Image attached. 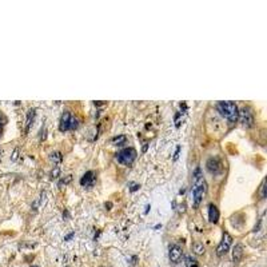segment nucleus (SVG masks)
I'll return each instance as SVG.
<instances>
[{
    "instance_id": "nucleus-1",
    "label": "nucleus",
    "mask_w": 267,
    "mask_h": 267,
    "mask_svg": "<svg viewBox=\"0 0 267 267\" xmlns=\"http://www.w3.org/2000/svg\"><path fill=\"white\" fill-rule=\"evenodd\" d=\"M206 190H207V184L203 178V172H202L200 167H196L194 174H192V199H194L195 207L199 206L202 199H203Z\"/></svg>"
},
{
    "instance_id": "nucleus-2",
    "label": "nucleus",
    "mask_w": 267,
    "mask_h": 267,
    "mask_svg": "<svg viewBox=\"0 0 267 267\" xmlns=\"http://www.w3.org/2000/svg\"><path fill=\"white\" fill-rule=\"evenodd\" d=\"M216 110L223 118H226L229 122L234 123L238 120L239 108L234 102H219L216 106Z\"/></svg>"
},
{
    "instance_id": "nucleus-3",
    "label": "nucleus",
    "mask_w": 267,
    "mask_h": 267,
    "mask_svg": "<svg viewBox=\"0 0 267 267\" xmlns=\"http://www.w3.org/2000/svg\"><path fill=\"white\" fill-rule=\"evenodd\" d=\"M138 156V152L135 148L132 147H128V148H123L122 151H119L116 154V160L120 163V164H126V166H130L135 162Z\"/></svg>"
},
{
    "instance_id": "nucleus-4",
    "label": "nucleus",
    "mask_w": 267,
    "mask_h": 267,
    "mask_svg": "<svg viewBox=\"0 0 267 267\" xmlns=\"http://www.w3.org/2000/svg\"><path fill=\"white\" fill-rule=\"evenodd\" d=\"M238 119L240 120V123L243 124L246 128H250L254 126V112L251 110L250 107H242L239 110V113H238Z\"/></svg>"
},
{
    "instance_id": "nucleus-5",
    "label": "nucleus",
    "mask_w": 267,
    "mask_h": 267,
    "mask_svg": "<svg viewBox=\"0 0 267 267\" xmlns=\"http://www.w3.org/2000/svg\"><path fill=\"white\" fill-rule=\"evenodd\" d=\"M206 167H207V171L212 175H219L223 172V166H222V162L218 156H212L210 158L206 163Z\"/></svg>"
},
{
    "instance_id": "nucleus-6",
    "label": "nucleus",
    "mask_w": 267,
    "mask_h": 267,
    "mask_svg": "<svg viewBox=\"0 0 267 267\" xmlns=\"http://www.w3.org/2000/svg\"><path fill=\"white\" fill-rule=\"evenodd\" d=\"M231 243H232L231 235L229 234V232H223V238H222L220 243H219V246H218V249H216V255H218V256L226 255V254L230 251Z\"/></svg>"
},
{
    "instance_id": "nucleus-7",
    "label": "nucleus",
    "mask_w": 267,
    "mask_h": 267,
    "mask_svg": "<svg viewBox=\"0 0 267 267\" xmlns=\"http://www.w3.org/2000/svg\"><path fill=\"white\" fill-rule=\"evenodd\" d=\"M169 256H170V260L172 263H179L183 258V250L179 244H172L170 247V253H169Z\"/></svg>"
},
{
    "instance_id": "nucleus-8",
    "label": "nucleus",
    "mask_w": 267,
    "mask_h": 267,
    "mask_svg": "<svg viewBox=\"0 0 267 267\" xmlns=\"http://www.w3.org/2000/svg\"><path fill=\"white\" fill-rule=\"evenodd\" d=\"M95 179H96L95 172L93 171H87L86 174L80 178V184L83 187H92L93 183H95Z\"/></svg>"
},
{
    "instance_id": "nucleus-9",
    "label": "nucleus",
    "mask_w": 267,
    "mask_h": 267,
    "mask_svg": "<svg viewBox=\"0 0 267 267\" xmlns=\"http://www.w3.org/2000/svg\"><path fill=\"white\" fill-rule=\"evenodd\" d=\"M71 113L70 112H64L62 118H60V123H59V130H60L62 132H66L70 130V122H71Z\"/></svg>"
},
{
    "instance_id": "nucleus-10",
    "label": "nucleus",
    "mask_w": 267,
    "mask_h": 267,
    "mask_svg": "<svg viewBox=\"0 0 267 267\" xmlns=\"http://www.w3.org/2000/svg\"><path fill=\"white\" fill-rule=\"evenodd\" d=\"M209 219L211 223H218L219 220V210L214 203L209 204Z\"/></svg>"
},
{
    "instance_id": "nucleus-11",
    "label": "nucleus",
    "mask_w": 267,
    "mask_h": 267,
    "mask_svg": "<svg viewBox=\"0 0 267 267\" xmlns=\"http://www.w3.org/2000/svg\"><path fill=\"white\" fill-rule=\"evenodd\" d=\"M242 256H243V246L238 243L235 244L234 250H232V260H234V263H239Z\"/></svg>"
},
{
    "instance_id": "nucleus-12",
    "label": "nucleus",
    "mask_w": 267,
    "mask_h": 267,
    "mask_svg": "<svg viewBox=\"0 0 267 267\" xmlns=\"http://www.w3.org/2000/svg\"><path fill=\"white\" fill-rule=\"evenodd\" d=\"M36 110L35 108H29V111L27 113V122H26V132L29 131V128H31L33 120H35V115H36Z\"/></svg>"
},
{
    "instance_id": "nucleus-13",
    "label": "nucleus",
    "mask_w": 267,
    "mask_h": 267,
    "mask_svg": "<svg viewBox=\"0 0 267 267\" xmlns=\"http://www.w3.org/2000/svg\"><path fill=\"white\" fill-rule=\"evenodd\" d=\"M126 142H127L126 135H118V136H113L111 139V143L113 146H123V144H126Z\"/></svg>"
},
{
    "instance_id": "nucleus-14",
    "label": "nucleus",
    "mask_w": 267,
    "mask_h": 267,
    "mask_svg": "<svg viewBox=\"0 0 267 267\" xmlns=\"http://www.w3.org/2000/svg\"><path fill=\"white\" fill-rule=\"evenodd\" d=\"M192 251L196 254V255H203L204 254V246L203 243L200 242H196V243L192 244Z\"/></svg>"
},
{
    "instance_id": "nucleus-15",
    "label": "nucleus",
    "mask_w": 267,
    "mask_h": 267,
    "mask_svg": "<svg viewBox=\"0 0 267 267\" xmlns=\"http://www.w3.org/2000/svg\"><path fill=\"white\" fill-rule=\"evenodd\" d=\"M49 158H51V160H52L53 163H60V162L63 160V156H62V154H60L59 151L52 152V154L49 155Z\"/></svg>"
},
{
    "instance_id": "nucleus-16",
    "label": "nucleus",
    "mask_w": 267,
    "mask_h": 267,
    "mask_svg": "<svg viewBox=\"0 0 267 267\" xmlns=\"http://www.w3.org/2000/svg\"><path fill=\"white\" fill-rule=\"evenodd\" d=\"M79 126V120L76 119V118H73L71 116V122H70V130H76Z\"/></svg>"
},
{
    "instance_id": "nucleus-17",
    "label": "nucleus",
    "mask_w": 267,
    "mask_h": 267,
    "mask_svg": "<svg viewBox=\"0 0 267 267\" xmlns=\"http://www.w3.org/2000/svg\"><path fill=\"white\" fill-rule=\"evenodd\" d=\"M194 264H196V260L194 258H191V256H187V258H186V266L187 267H191V266H194Z\"/></svg>"
},
{
    "instance_id": "nucleus-18",
    "label": "nucleus",
    "mask_w": 267,
    "mask_h": 267,
    "mask_svg": "<svg viewBox=\"0 0 267 267\" xmlns=\"http://www.w3.org/2000/svg\"><path fill=\"white\" fill-rule=\"evenodd\" d=\"M259 195H260V199H264L266 198V194H264V180L260 184V190H259Z\"/></svg>"
},
{
    "instance_id": "nucleus-19",
    "label": "nucleus",
    "mask_w": 267,
    "mask_h": 267,
    "mask_svg": "<svg viewBox=\"0 0 267 267\" xmlns=\"http://www.w3.org/2000/svg\"><path fill=\"white\" fill-rule=\"evenodd\" d=\"M4 123H6V116L0 112V131H2V127L4 126Z\"/></svg>"
},
{
    "instance_id": "nucleus-20",
    "label": "nucleus",
    "mask_w": 267,
    "mask_h": 267,
    "mask_svg": "<svg viewBox=\"0 0 267 267\" xmlns=\"http://www.w3.org/2000/svg\"><path fill=\"white\" fill-rule=\"evenodd\" d=\"M179 152H180V146H178L176 150H175V154H174V160H178V158H179Z\"/></svg>"
},
{
    "instance_id": "nucleus-21",
    "label": "nucleus",
    "mask_w": 267,
    "mask_h": 267,
    "mask_svg": "<svg viewBox=\"0 0 267 267\" xmlns=\"http://www.w3.org/2000/svg\"><path fill=\"white\" fill-rule=\"evenodd\" d=\"M59 171H60V170H59V167H55V170H53V171L51 172V176H52V178H58Z\"/></svg>"
},
{
    "instance_id": "nucleus-22",
    "label": "nucleus",
    "mask_w": 267,
    "mask_h": 267,
    "mask_svg": "<svg viewBox=\"0 0 267 267\" xmlns=\"http://www.w3.org/2000/svg\"><path fill=\"white\" fill-rule=\"evenodd\" d=\"M139 189H140V186H139V184H132V187L130 189V191H131V192H135L136 190H139Z\"/></svg>"
},
{
    "instance_id": "nucleus-23",
    "label": "nucleus",
    "mask_w": 267,
    "mask_h": 267,
    "mask_svg": "<svg viewBox=\"0 0 267 267\" xmlns=\"http://www.w3.org/2000/svg\"><path fill=\"white\" fill-rule=\"evenodd\" d=\"M73 235H75V232H71V234H68V235L66 236V238H64V240H70V239L72 238V236H73Z\"/></svg>"
},
{
    "instance_id": "nucleus-24",
    "label": "nucleus",
    "mask_w": 267,
    "mask_h": 267,
    "mask_svg": "<svg viewBox=\"0 0 267 267\" xmlns=\"http://www.w3.org/2000/svg\"><path fill=\"white\" fill-rule=\"evenodd\" d=\"M18 152H19V150H15L13 156H12V160H16V159H18Z\"/></svg>"
},
{
    "instance_id": "nucleus-25",
    "label": "nucleus",
    "mask_w": 267,
    "mask_h": 267,
    "mask_svg": "<svg viewBox=\"0 0 267 267\" xmlns=\"http://www.w3.org/2000/svg\"><path fill=\"white\" fill-rule=\"evenodd\" d=\"M147 148H148V144H147V143H144V146H143L142 151H143V152H146V151H147Z\"/></svg>"
},
{
    "instance_id": "nucleus-26",
    "label": "nucleus",
    "mask_w": 267,
    "mask_h": 267,
    "mask_svg": "<svg viewBox=\"0 0 267 267\" xmlns=\"http://www.w3.org/2000/svg\"><path fill=\"white\" fill-rule=\"evenodd\" d=\"M150 209H151V206H150V204H147V206H146V211H144L146 214H148V211H150Z\"/></svg>"
},
{
    "instance_id": "nucleus-27",
    "label": "nucleus",
    "mask_w": 267,
    "mask_h": 267,
    "mask_svg": "<svg viewBox=\"0 0 267 267\" xmlns=\"http://www.w3.org/2000/svg\"><path fill=\"white\" fill-rule=\"evenodd\" d=\"M191 267H199V266H198V264H194V266H191Z\"/></svg>"
},
{
    "instance_id": "nucleus-28",
    "label": "nucleus",
    "mask_w": 267,
    "mask_h": 267,
    "mask_svg": "<svg viewBox=\"0 0 267 267\" xmlns=\"http://www.w3.org/2000/svg\"><path fill=\"white\" fill-rule=\"evenodd\" d=\"M33 267H38V266H33Z\"/></svg>"
}]
</instances>
